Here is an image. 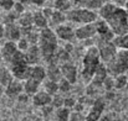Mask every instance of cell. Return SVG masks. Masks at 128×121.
Masks as SVG:
<instances>
[{"label": "cell", "mask_w": 128, "mask_h": 121, "mask_svg": "<svg viewBox=\"0 0 128 121\" xmlns=\"http://www.w3.org/2000/svg\"><path fill=\"white\" fill-rule=\"evenodd\" d=\"M18 25L20 26V29H30V27H34L32 14L26 11V12H24L22 15H20L19 19H18Z\"/></svg>", "instance_id": "obj_22"}, {"label": "cell", "mask_w": 128, "mask_h": 121, "mask_svg": "<svg viewBox=\"0 0 128 121\" xmlns=\"http://www.w3.org/2000/svg\"><path fill=\"white\" fill-rule=\"evenodd\" d=\"M107 71L108 74L112 77H117L121 74H127L128 73V51L124 49H118L117 54L113 57L112 61H110L107 64Z\"/></svg>", "instance_id": "obj_4"}, {"label": "cell", "mask_w": 128, "mask_h": 121, "mask_svg": "<svg viewBox=\"0 0 128 121\" xmlns=\"http://www.w3.org/2000/svg\"><path fill=\"white\" fill-rule=\"evenodd\" d=\"M19 2H21L22 5H28V4H31V0H16Z\"/></svg>", "instance_id": "obj_41"}, {"label": "cell", "mask_w": 128, "mask_h": 121, "mask_svg": "<svg viewBox=\"0 0 128 121\" xmlns=\"http://www.w3.org/2000/svg\"><path fill=\"white\" fill-rule=\"evenodd\" d=\"M60 71H61V76L64 79H66L67 81H70L71 84H75L77 81L78 78V71L77 67L70 62L62 63L60 64Z\"/></svg>", "instance_id": "obj_7"}, {"label": "cell", "mask_w": 128, "mask_h": 121, "mask_svg": "<svg viewBox=\"0 0 128 121\" xmlns=\"http://www.w3.org/2000/svg\"><path fill=\"white\" fill-rule=\"evenodd\" d=\"M55 34L57 36V39L61 41H65V42H71L74 39H76V35H75V29L67 24H64V25H60L57 26L55 30Z\"/></svg>", "instance_id": "obj_9"}, {"label": "cell", "mask_w": 128, "mask_h": 121, "mask_svg": "<svg viewBox=\"0 0 128 121\" xmlns=\"http://www.w3.org/2000/svg\"><path fill=\"white\" fill-rule=\"evenodd\" d=\"M51 101H52V96L50 94H47L45 90L38 91L32 96V104L39 108H46V106L51 105Z\"/></svg>", "instance_id": "obj_15"}, {"label": "cell", "mask_w": 128, "mask_h": 121, "mask_svg": "<svg viewBox=\"0 0 128 121\" xmlns=\"http://www.w3.org/2000/svg\"><path fill=\"white\" fill-rule=\"evenodd\" d=\"M31 4L35 6H39V7H44L46 4V0H31Z\"/></svg>", "instance_id": "obj_39"}, {"label": "cell", "mask_w": 128, "mask_h": 121, "mask_svg": "<svg viewBox=\"0 0 128 121\" xmlns=\"http://www.w3.org/2000/svg\"><path fill=\"white\" fill-rule=\"evenodd\" d=\"M75 35H76V39L80 41L91 40L92 37H94L97 35L94 22L93 24H87V25H81V26L76 27L75 29Z\"/></svg>", "instance_id": "obj_6"}, {"label": "cell", "mask_w": 128, "mask_h": 121, "mask_svg": "<svg viewBox=\"0 0 128 121\" xmlns=\"http://www.w3.org/2000/svg\"><path fill=\"white\" fill-rule=\"evenodd\" d=\"M127 79H128V73H127Z\"/></svg>", "instance_id": "obj_46"}, {"label": "cell", "mask_w": 128, "mask_h": 121, "mask_svg": "<svg viewBox=\"0 0 128 121\" xmlns=\"http://www.w3.org/2000/svg\"><path fill=\"white\" fill-rule=\"evenodd\" d=\"M113 43L116 44V47L118 49L128 51V34L123 35V36H116L113 39Z\"/></svg>", "instance_id": "obj_27"}, {"label": "cell", "mask_w": 128, "mask_h": 121, "mask_svg": "<svg viewBox=\"0 0 128 121\" xmlns=\"http://www.w3.org/2000/svg\"><path fill=\"white\" fill-rule=\"evenodd\" d=\"M1 61H2V58H1V56H0V66H1Z\"/></svg>", "instance_id": "obj_44"}, {"label": "cell", "mask_w": 128, "mask_h": 121, "mask_svg": "<svg viewBox=\"0 0 128 121\" xmlns=\"http://www.w3.org/2000/svg\"><path fill=\"white\" fill-rule=\"evenodd\" d=\"M32 19H34V27H36V30L41 31V30H44V29L50 27V26H48V21H47V19L44 16L42 12H41L40 10L32 12Z\"/></svg>", "instance_id": "obj_20"}, {"label": "cell", "mask_w": 128, "mask_h": 121, "mask_svg": "<svg viewBox=\"0 0 128 121\" xmlns=\"http://www.w3.org/2000/svg\"><path fill=\"white\" fill-rule=\"evenodd\" d=\"M19 52L18 47H16V42H11V41H5L0 48V56L2 58V61L10 63L11 59L14 58V56Z\"/></svg>", "instance_id": "obj_10"}, {"label": "cell", "mask_w": 128, "mask_h": 121, "mask_svg": "<svg viewBox=\"0 0 128 121\" xmlns=\"http://www.w3.org/2000/svg\"><path fill=\"white\" fill-rule=\"evenodd\" d=\"M0 42H1V41H0Z\"/></svg>", "instance_id": "obj_47"}, {"label": "cell", "mask_w": 128, "mask_h": 121, "mask_svg": "<svg viewBox=\"0 0 128 121\" xmlns=\"http://www.w3.org/2000/svg\"><path fill=\"white\" fill-rule=\"evenodd\" d=\"M96 25V30H97V35H98V40L101 41H113V39L116 37L114 34L112 32V30L110 29V26L98 17V20L94 22Z\"/></svg>", "instance_id": "obj_8"}, {"label": "cell", "mask_w": 128, "mask_h": 121, "mask_svg": "<svg viewBox=\"0 0 128 121\" xmlns=\"http://www.w3.org/2000/svg\"><path fill=\"white\" fill-rule=\"evenodd\" d=\"M11 11H14L18 16H20V15H22L24 12H26V10H25V5H22V4L19 2V1H15V5H14V7H12Z\"/></svg>", "instance_id": "obj_35"}, {"label": "cell", "mask_w": 128, "mask_h": 121, "mask_svg": "<svg viewBox=\"0 0 128 121\" xmlns=\"http://www.w3.org/2000/svg\"><path fill=\"white\" fill-rule=\"evenodd\" d=\"M44 90L50 94L51 96H55L57 93H58V83L54 81H50V79H46L44 81Z\"/></svg>", "instance_id": "obj_26"}, {"label": "cell", "mask_w": 128, "mask_h": 121, "mask_svg": "<svg viewBox=\"0 0 128 121\" xmlns=\"http://www.w3.org/2000/svg\"><path fill=\"white\" fill-rule=\"evenodd\" d=\"M124 10H126V12L128 14V0H126V2H124Z\"/></svg>", "instance_id": "obj_43"}, {"label": "cell", "mask_w": 128, "mask_h": 121, "mask_svg": "<svg viewBox=\"0 0 128 121\" xmlns=\"http://www.w3.org/2000/svg\"><path fill=\"white\" fill-rule=\"evenodd\" d=\"M103 110H104V101L101 99L94 100L90 108L88 114L86 115V121H98L102 116Z\"/></svg>", "instance_id": "obj_11"}, {"label": "cell", "mask_w": 128, "mask_h": 121, "mask_svg": "<svg viewBox=\"0 0 128 121\" xmlns=\"http://www.w3.org/2000/svg\"><path fill=\"white\" fill-rule=\"evenodd\" d=\"M4 26H5V39H6V41L18 42L21 39V29L18 25V22L4 24Z\"/></svg>", "instance_id": "obj_12"}, {"label": "cell", "mask_w": 128, "mask_h": 121, "mask_svg": "<svg viewBox=\"0 0 128 121\" xmlns=\"http://www.w3.org/2000/svg\"><path fill=\"white\" fill-rule=\"evenodd\" d=\"M40 85L41 83L29 78L28 81H24V93L29 96H34L38 91H40Z\"/></svg>", "instance_id": "obj_19"}, {"label": "cell", "mask_w": 128, "mask_h": 121, "mask_svg": "<svg viewBox=\"0 0 128 121\" xmlns=\"http://www.w3.org/2000/svg\"><path fill=\"white\" fill-rule=\"evenodd\" d=\"M14 79H15V78H14V76H12L10 68H8V67H1V66H0V84L6 88Z\"/></svg>", "instance_id": "obj_24"}, {"label": "cell", "mask_w": 128, "mask_h": 121, "mask_svg": "<svg viewBox=\"0 0 128 121\" xmlns=\"http://www.w3.org/2000/svg\"><path fill=\"white\" fill-rule=\"evenodd\" d=\"M108 76H110V74H108V71H107L106 64H104V63H101L100 67L97 68V71H96V73H94L92 81H91V84H94L96 86H100V88H101L102 84H103V81H104V79H106Z\"/></svg>", "instance_id": "obj_16"}, {"label": "cell", "mask_w": 128, "mask_h": 121, "mask_svg": "<svg viewBox=\"0 0 128 121\" xmlns=\"http://www.w3.org/2000/svg\"><path fill=\"white\" fill-rule=\"evenodd\" d=\"M98 17L110 26L114 36L128 34V14L124 7L113 2H106L101 9H98Z\"/></svg>", "instance_id": "obj_1"}, {"label": "cell", "mask_w": 128, "mask_h": 121, "mask_svg": "<svg viewBox=\"0 0 128 121\" xmlns=\"http://www.w3.org/2000/svg\"><path fill=\"white\" fill-rule=\"evenodd\" d=\"M30 78L34 81H39V83H44L47 78V73H46V68L36 64V66H31V73H30Z\"/></svg>", "instance_id": "obj_18"}, {"label": "cell", "mask_w": 128, "mask_h": 121, "mask_svg": "<svg viewBox=\"0 0 128 121\" xmlns=\"http://www.w3.org/2000/svg\"><path fill=\"white\" fill-rule=\"evenodd\" d=\"M66 22H67L66 14L60 12V11H56V10L54 9V14H52V16H51V19H50V21H48V26L55 25V26L57 27V26L64 25V24H66Z\"/></svg>", "instance_id": "obj_25"}, {"label": "cell", "mask_w": 128, "mask_h": 121, "mask_svg": "<svg viewBox=\"0 0 128 121\" xmlns=\"http://www.w3.org/2000/svg\"><path fill=\"white\" fill-rule=\"evenodd\" d=\"M70 115H71V110H68L66 108H61L55 111L56 121H70Z\"/></svg>", "instance_id": "obj_28"}, {"label": "cell", "mask_w": 128, "mask_h": 121, "mask_svg": "<svg viewBox=\"0 0 128 121\" xmlns=\"http://www.w3.org/2000/svg\"><path fill=\"white\" fill-rule=\"evenodd\" d=\"M127 84V74H121V76L114 77V89H123Z\"/></svg>", "instance_id": "obj_29"}, {"label": "cell", "mask_w": 128, "mask_h": 121, "mask_svg": "<svg viewBox=\"0 0 128 121\" xmlns=\"http://www.w3.org/2000/svg\"><path fill=\"white\" fill-rule=\"evenodd\" d=\"M16 0H0V9L5 12H10L15 5Z\"/></svg>", "instance_id": "obj_31"}, {"label": "cell", "mask_w": 128, "mask_h": 121, "mask_svg": "<svg viewBox=\"0 0 128 121\" xmlns=\"http://www.w3.org/2000/svg\"><path fill=\"white\" fill-rule=\"evenodd\" d=\"M77 104L75 98H65V103H64V108L68 109V110H74L75 105Z\"/></svg>", "instance_id": "obj_37"}, {"label": "cell", "mask_w": 128, "mask_h": 121, "mask_svg": "<svg viewBox=\"0 0 128 121\" xmlns=\"http://www.w3.org/2000/svg\"><path fill=\"white\" fill-rule=\"evenodd\" d=\"M70 121H86V116H84V115H82V113L71 111V115H70Z\"/></svg>", "instance_id": "obj_38"}, {"label": "cell", "mask_w": 128, "mask_h": 121, "mask_svg": "<svg viewBox=\"0 0 128 121\" xmlns=\"http://www.w3.org/2000/svg\"><path fill=\"white\" fill-rule=\"evenodd\" d=\"M46 1H54V0H46Z\"/></svg>", "instance_id": "obj_45"}, {"label": "cell", "mask_w": 128, "mask_h": 121, "mask_svg": "<svg viewBox=\"0 0 128 121\" xmlns=\"http://www.w3.org/2000/svg\"><path fill=\"white\" fill-rule=\"evenodd\" d=\"M46 73H47V78L46 79L57 81V83L62 79L61 71H60V64H48V67L46 69Z\"/></svg>", "instance_id": "obj_21"}, {"label": "cell", "mask_w": 128, "mask_h": 121, "mask_svg": "<svg viewBox=\"0 0 128 121\" xmlns=\"http://www.w3.org/2000/svg\"><path fill=\"white\" fill-rule=\"evenodd\" d=\"M71 2L74 5H77L78 7H87L94 10V9H101L107 2V0H71Z\"/></svg>", "instance_id": "obj_17"}, {"label": "cell", "mask_w": 128, "mask_h": 121, "mask_svg": "<svg viewBox=\"0 0 128 121\" xmlns=\"http://www.w3.org/2000/svg\"><path fill=\"white\" fill-rule=\"evenodd\" d=\"M4 37H5V26H4V24L0 22V41Z\"/></svg>", "instance_id": "obj_40"}, {"label": "cell", "mask_w": 128, "mask_h": 121, "mask_svg": "<svg viewBox=\"0 0 128 121\" xmlns=\"http://www.w3.org/2000/svg\"><path fill=\"white\" fill-rule=\"evenodd\" d=\"M100 52V58L101 62L107 64L110 61L113 59V57L117 54L118 48L116 47V44L113 43V41H101L98 40V43L96 44Z\"/></svg>", "instance_id": "obj_5"}, {"label": "cell", "mask_w": 128, "mask_h": 121, "mask_svg": "<svg viewBox=\"0 0 128 121\" xmlns=\"http://www.w3.org/2000/svg\"><path fill=\"white\" fill-rule=\"evenodd\" d=\"M64 103H65V98H62L60 94H56L55 96H52V101H51V106L54 109H61L64 108Z\"/></svg>", "instance_id": "obj_30"}, {"label": "cell", "mask_w": 128, "mask_h": 121, "mask_svg": "<svg viewBox=\"0 0 128 121\" xmlns=\"http://www.w3.org/2000/svg\"><path fill=\"white\" fill-rule=\"evenodd\" d=\"M25 58H26V62H28L30 66H36V64H39L40 59L42 58V57H41V51H40L39 46H38V44L30 46V48L25 52Z\"/></svg>", "instance_id": "obj_14"}, {"label": "cell", "mask_w": 128, "mask_h": 121, "mask_svg": "<svg viewBox=\"0 0 128 121\" xmlns=\"http://www.w3.org/2000/svg\"><path fill=\"white\" fill-rule=\"evenodd\" d=\"M40 11L42 12V15L47 19V21H50V19H51V16H52V14H54V7L52 6H44L40 9Z\"/></svg>", "instance_id": "obj_36"}, {"label": "cell", "mask_w": 128, "mask_h": 121, "mask_svg": "<svg viewBox=\"0 0 128 121\" xmlns=\"http://www.w3.org/2000/svg\"><path fill=\"white\" fill-rule=\"evenodd\" d=\"M30 43H29V41L26 40L25 37H21L20 40L16 42V47H18V49H19V52H22V53H25L29 48H30Z\"/></svg>", "instance_id": "obj_32"}, {"label": "cell", "mask_w": 128, "mask_h": 121, "mask_svg": "<svg viewBox=\"0 0 128 121\" xmlns=\"http://www.w3.org/2000/svg\"><path fill=\"white\" fill-rule=\"evenodd\" d=\"M101 58H100V52L96 44L90 46L86 49L85 54L82 57V71L81 76L86 83H91L97 68L101 64Z\"/></svg>", "instance_id": "obj_2"}, {"label": "cell", "mask_w": 128, "mask_h": 121, "mask_svg": "<svg viewBox=\"0 0 128 121\" xmlns=\"http://www.w3.org/2000/svg\"><path fill=\"white\" fill-rule=\"evenodd\" d=\"M71 86H72V84L70 81H67L66 79H64V78L58 81V91L60 93H67V91H70Z\"/></svg>", "instance_id": "obj_33"}, {"label": "cell", "mask_w": 128, "mask_h": 121, "mask_svg": "<svg viewBox=\"0 0 128 121\" xmlns=\"http://www.w3.org/2000/svg\"><path fill=\"white\" fill-rule=\"evenodd\" d=\"M2 94H5V86H2L0 84V95H2Z\"/></svg>", "instance_id": "obj_42"}, {"label": "cell", "mask_w": 128, "mask_h": 121, "mask_svg": "<svg viewBox=\"0 0 128 121\" xmlns=\"http://www.w3.org/2000/svg\"><path fill=\"white\" fill-rule=\"evenodd\" d=\"M72 6L74 4L71 2V0H54V4H52V7L56 11H60L64 14H67L72 9Z\"/></svg>", "instance_id": "obj_23"}, {"label": "cell", "mask_w": 128, "mask_h": 121, "mask_svg": "<svg viewBox=\"0 0 128 121\" xmlns=\"http://www.w3.org/2000/svg\"><path fill=\"white\" fill-rule=\"evenodd\" d=\"M102 86H103L106 90H111V89H113V88H114V77L108 76V77L104 79L103 84H102Z\"/></svg>", "instance_id": "obj_34"}, {"label": "cell", "mask_w": 128, "mask_h": 121, "mask_svg": "<svg viewBox=\"0 0 128 121\" xmlns=\"http://www.w3.org/2000/svg\"><path fill=\"white\" fill-rule=\"evenodd\" d=\"M22 93H24V81H20L18 79H14L5 88V94L9 98H19Z\"/></svg>", "instance_id": "obj_13"}, {"label": "cell", "mask_w": 128, "mask_h": 121, "mask_svg": "<svg viewBox=\"0 0 128 121\" xmlns=\"http://www.w3.org/2000/svg\"><path fill=\"white\" fill-rule=\"evenodd\" d=\"M67 21L71 24H77V25H87V24H93L98 20V14L94 12V10L87 9V7H72L67 14H66Z\"/></svg>", "instance_id": "obj_3"}]
</instances>
